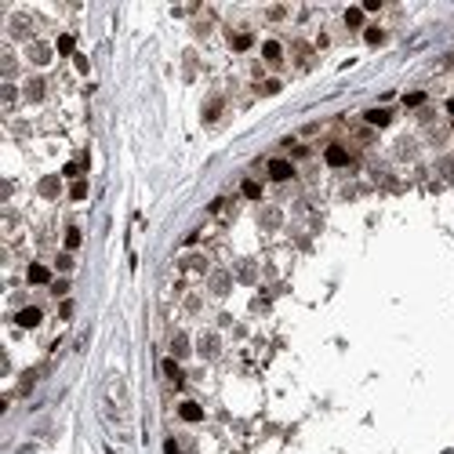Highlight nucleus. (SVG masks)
<instances>
[{
  "instance_id": "15",
  "label": "nucleus",
  "mask_w": 454,
  "mask_h": 454,
  "mask_svg": "<svg viewBox=\"0 0 454 454\" xmlns=\"http://www.w3.org/2000/svg\"><path fill=\"white\" fill-rule=\"evenodd\" d=\"M403 102L414 109V106H422V102H425V95H422V91H411V95H403Z\"/></svg>"
},
{
  "instance_id": "18",
  "label": "nucleus",
  "mask_w": 454,
  "mask_h": 454,
  "mask_svg": "<svg viewBox=\"0 0 454 454\" xmlns=\"http://www.w3.org/2000/svg\"><path fill=\"white\" fill-rule=\"evenodd\" d=\"M33 62H48V48H44V44L33 48Z\"/></svg>"
},
{
  "instance_id": "3",
  "label": "nucleus",
  "mask_w": 454,
  "mask_h": 454,
  "mask_svg": "<svg viewBox=\"0 0 454 454\" xmlns=\"http://www.w3.org/2000/svg\"><path fill=\"white\" fill-rule=\"evenodd\" d=\"M15 320H18V327H37V323H40V309L29 305V309H22Z\"/></svg>"
},
{
  "instance_id": "7",
  "label": "nucleus",
  "mask_w": 454,
  "mask_h": 454,
  "mask_svg": "<svg viewBox=\"0 0 454 454\" xmlns=\"http://www.w3.org/2000/svg\"><path fill=\"white\" fill-rule=\"evenodd\" d=\"M262 55H265V62H280V44H276V40H265V44H262Z\"/></svg>"
},
{
  "instance_id": "10",
  "label": "nucleus",
  "mask_w": 454,
  "mask_h": 454,
  "mask_svg": "<svg viewBox=\"0 0 454 454\" xmlns=\"http://www.w3.org/2000/svg\"><path fill=\"white\" fill-rule=\"evenodd\" d=\"M232 48H236V51H247V48H251V33H236V37H232Z\"/></svg>"
},
{
  "instance_id": "6",
  "label": "nucleus",
  "mask_w": 454,
  "mask_h": 454,
  "mask_svg": "<svg viewBox=\"0 0 454 454\" xmlns=\"http://www.w3.org/2000/svg\"><path fill=\"white\" fill-rule=\"evenodd\" d=\"M48 280H51L48 265H29V284H48Z\"/></svg>"
},
{
  "instance_id": "8",
  "label": "nucleus",
  "mask_w": 454,
  "mask_h": 454,
  "mask_svg": "<svg viewBox=\"0 0 454 454\" xmlns=\"http://www.w3.org/2000/svg\"><path fill=\"white\" fill-rule=\"evenodd\" d=\"M345 26L360 29V26H364V11H360V7H349V11H345Z\"/></svg>"
},
{
  "instance_id": "21",
  "label": "nucleus",
  "mask_w": 454,
  "mask_h": 454,
  "mask_svg": "<svg viewBox=\"0 0 454 454\" xmlns=\"http://www.w3.org/2000/svg\"><path fill=\"white\" fill-rule=\"evenodd\" d=\"M262 91H265V95H276V91H280V80H265Z\"/></svg>"
},
{
  "instance_id": "4",
  "label": "nucleus",
  "mask_w": 454,
  "mask_h": 454,
  "mask_svg": "<svg viewBox=\"0 0 454 454\" xmlns=\"http://www.w3.org/2000/svg\"><path fill=\"white\" fill-rule=\"evenodd\" d=\"M364 116H367V124H375V127H385V124L392 120V116H389V109H367Z\"/></svg>"
},
{
  "instance_id": "1",
  "label": "nucleus",
  "mask_w": 454,
  "mask_h": 454,
  "mask_svg": "<svg viewBox=\"0 0 454 454\" xmlns=\"http://www.w3.org/2000/svg\"><path fill=\"white\" fill-rule=\"evenodd\" d=\"M291 174H295V167H291L287 160H269V178H276V182H287Z\"/></svg>"
},
{
  "instance_id": "20",
  "label": "nucleus",
  "mask_w": 454,
  "mask_h": 454,
  "mask_svg": "<svg viewBox=\"0 0 454 454\" xmlns=\"http://www.w3.org/2000/svg\"><path fill=\"white\" fill-rule=\"evenodd\" d=\"M55 189H58V185H55V178H44V185H40V193H44V196H55Z\"/></svg>"
},
{
  "instance_id": "14",
  "label": "nucleus",
  "mask_w": 454,
  "mask_h": 454,
  "mask_svg": "<svg viewBox=\"0 0 454 454\" xmlns=\"http://www.w3.org/2000/svg\"><path fill=\"white\" fill-rule=\"evenodd\" d=\"M364 37H367V44H381V40H385V33H381L378 26H371V29L364 33Z\"/></svg>"
},
{
  "instance_id": "2",
  "label": "nucleus",
  "mask_w": 454,
  "mask_h": 454,
  "mask_svg": "<svg viewBox=\"0 0 454 454\" xmlns=\"http://www.w3.org/2000/svg\"><path fill=\"white\" fill-rule=\"evenodd\" d=\"M323 156H327L331 167H345V164H349V153H345L342 146H327V153H323Z\"/></svg>"
},
{
  "instance_id": "13",
  "label": "nucleus",
  "mask_w": 454,
  "mask_h": 454,
  "mask_svg": "<svg viewBox=\"0 0 454 454\" xmlns=\"http://www.w3.org/2000/svg\"><path fill=\"white\" fill-rule=\"evenodd\" d=\"M69 196H73V200H84V196H87V182H73Z\"/></svg>"
},
{
  "instance_id": "16",
  "label": "nucleus",
  "mask_w": 454,
  "mask_h": 454,
  "mask_svg": "<svg viewBox=\"0 0 454 454\" xmlns=\"http://www.w3.org/2000/svg\"><path fill=\"white\" fill-rule=\"evenodd\" d=\"M66 247H69V251L80 247V229H69V232H66Z\"/></svg>"
},
{
  "instance_id": "23",
  "label": "nucleus",
  "mask_w": 454,
  "mask_h": 454,
  "mask_svg": "<svg viewBox=\"0 0 454 454\" xmlns=\"http://www.w3.org/2000/svg\"><path fill=\"white\" fill-rule=\"evenodd\" d=\"M447 113H451V116H454V98H451V102H447Z\"/></svg>"
},
{
  "instance_id": "9",
  "label": "nucleus",
  "mask_w": 454,
  "mask_h": 454,
  "mask_svg": "<svg viewBox=\"0 0 454 454\" xmlns=\"http://www.w3.org/2000/svg\"><path fill=\"white\" fill-rule=\"evenodd\" d=\"M164 375H167L171 381H182V371H178V364H174V360H164Z\"/></svg>"
},
{
  "instance_id": "19",
  "label": "nucleus",
  "mask_w": 454,
  "mask_h": 454,
  "mask_svg": "<svg viewBox=\"0 0 454 454\" xmlns=\"http://www.w3.org/2000/svg\"><path fill=\"white\" fill-rule=\"evenodd\" d=\"M174 353H178V356H185V353H189V342H185L182 334H178V338H174Z\"/></svg>"
},
{
  "instance_id": "11",
  "label": "nucleus",
  "mask_w": 454,
  "mask_h": 454,
  "mask_svg": "<svg viewBox=\"0 0 454 454\" xmlns=\"http://www.w3.org/2000/svg\"><path fill=\"white\" fill-rule=\"evenodd\" d=\"M243 196H247V200H258V196H262V185H258V182H243Z\"/></svg>"
},
{
  "instance_id": "12",
  "label": "nucleus",
  "mask_w": 454,
  "mask_h": 454,
  "mask_svg": "<svg viewBox=\"0 0 454 454\" xmlns=\"http://www.w3.org/2000/svg\"><path fill=\"white\" fill-rule=\"evenodd\" d=\"M58 55H73V37H58Z\"/></svg>"
},
{
  "instance_id": "5",
  "label": "nucleus",
  "mask_w": 454,
  "mask_h": 454,
  "mask_svg": "<svg viewBox=\"0 0 454 454\" xmlns=\"http://www.w3.org/2000/svg\"><path fill=\"white\" fill-rule=\"evenodd\" d=\"M178 414L185 418V422H200V418H204V411H200L196 403H189V400H185V403L178 407Z\"/></svg>"
},
{
  "instance_id": "22",
  "label": "nucleus",
  "mask_w": 454,
  "mask_h": 454,
  "mask_svg": "<svg viewBox=\"0 0 454 454\" xmlns=\"http://www.w3.org/2000/svg\"><path fill=\"white\" fill-rule=\"evenodd\" d=\"M58 269L69 273V269H73V258H69V254H62V258H58Z\"/></svg>"
},
{
  "instance_id": "17",
  "label": "nucleus",
  "mask_w": 454,
  "mask_h": 454,
  "mask_svg": "<svg viewBox=\"0 0 454 454\" xmlns=\"http://www.w3.org/2000/svg\"><path fill=\"white\" fill-rule=\"evenodd\" d=\"M40 91H44L40 80H29V84H26V95H29V98H40Z\"/></svg>"
}]
</instances>
